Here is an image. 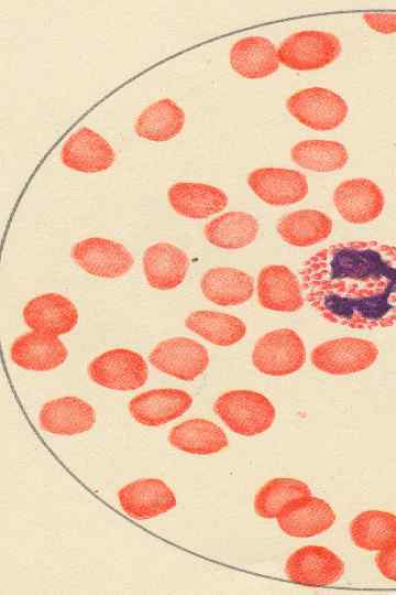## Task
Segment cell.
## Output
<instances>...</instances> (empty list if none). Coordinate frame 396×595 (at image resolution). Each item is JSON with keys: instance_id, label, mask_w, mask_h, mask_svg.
Here are the masks:
<instances>
[{"instance_id": "4", "label": "cell", "mask_w": 396, "mask_h": 595, "mask_svg": "<svg viewBox=\"0 0 396 595\" xmlns=\"http://www.w3.org/2000/svg\"><path fill=\"white\" fill-rule=\"evenodd\" d=\"M341 42L330 32L305 30L287 36L277 48L279 63L294 71H315L333 63Z\"/></svg>"}, {"instance_id": "33", "label": "cell", "mask_w": 396, "mask_h": 595, "mask_svg": "<svg viewBox=\"0 0 396 595\" xmlns=\"http://www.w3.org/2000/svg\"><path fill=\"white\" fill-rule=\"evenodd\" d=\"M363 21L366 25L383 34L396 32V13H364Z\"/></svg>"}, {"instance_id": "26", "label": "cell", "mask_w": 396, "mask_h": 595, "mask_svg": "<svg viewBox=\"0 0 396 595\" xmlns=\"http://www.w3.org/2000/svg\"><path fill=\"white\" fill-rule=\"evenodd\" d=\"M169 444L193 455H212L229 445L224 431L215 422L195 418L175 425L168 434Z\"/></svg>"}, {"instance_id": "29", "label": "cell", "mask_w": 396, "mask_h": 595, "mask_svg": "<svg viewBox=\"0 0 396 595\" xmlns=\"http://www.w3.org/2000/svg\"><path fill=\"white\" fill-rule=\"evenodd\" d=\"M349 531L358 548L385 550L396 543V515L378 509L362 511L353 518Z\"/></svg>"}, {"instance_id": "15", "label": "cell", "mask_w": 396, "mask_h": 595, "mask_svg": "<svg viewBox=\"0 0 396 595\" xmlns=\"http://www.w3.org/2000/svg\"><path fill=\"white\" fill-rule=\"evenodd\" d=\"M336 512L323 499L311 495L289 501L277 515L280 530L289 537L309 538L329 530Z\"/></svg>"}, {"instance_id": "8", "label": "cell", "mask_w": 396, "mask_h": 595, "mask_svg": "<svg viewBox=\"0 0 396 595\" xmlns=\"http://www.w3.org/2000/svg\"><path fill=\"white\" fill-rule=\"evenodd\" d=\"M157 370L184 381H191L205 372L209 365L207 348L188 337H172L155 345L148 354Z\"/></svg>"}, {"instance_id": "16", "label": "cell", "mask_w": 396, "mask_h": 595, "mask_svg": "<svg viewBox=\"0 0 396 595\" xmlns=\"http://www.w3.org/2000/svg\"><path fill=\"white\" fill-rule=\"evenodd\" d=\"M193 404V397L185 390L158 388L141 392L129 402V412L139 424L160 426L172 422Z\"/></svg>"}, {"instance_id": "34", "label": "cell", "mask_w": 396, "mask_h": 595, "mask_svg": "<svg viewBox=\"0 0 396 595\" xmlns=\"http://www.w3.org/2000/svg\"><path fill=\"white\" fill-rule=\"evenodd\" d=\"M374 561L377 570L384 577L396 582V543L385 550L378 551Z\"/></svg>"}, {"instance_id": "23", "label": "cell", "mask_w": 396, "mask_h": 595, "mask_svg": "<svg viewBox=\"0 0 396 595\" xmlns=\"http://www.w3.org/2000/svg\"><path fill=\"white\" fill-rule=\"evenodd\" d=\"M231 68L241 77L260 79L274 74L279 67L277 48L260 35L242 37L233 43L229 53Z\"/></svg>"}, {"instance_id": "21", "label": "cell", "mask_w": 396, "mask_h": 595, "mask_svg": "<svg viewBox=\"0 0 396 595\" xmlns=\"http://www.w3.org/2000/svg\"><path fill=\"white\" fill-rule=\"evenodd\" d=\"M143 271L146 282L156 290H173L180 285L187 275L189 258L177 246L156 242L143 253Z\"/></svg>"}, {"instance_id": "30", "label": "cell", "mask_w": 396, "mask_h": 595, "mask_svg": "<svg viewBox=\"0 0 396 595\" xmlns=\"http://www.w3.org/2000/svg\"><path fill=\"white\" fill-rule=\"evenodd\" d=\"M185 325L207 342L228 347L239 343L246 335V325L238 316L208 310L190 313Z\"/></svg>"}, {"instance_id": "2", "label": "cell", "mask_w": 396, "mask_h": 595, "mask_svg": "<svg viewBox=\"0 0 396 595\" xmlns=\"http://www.w3.org/2000/svg\"><path fill=\"white\" fill-rule=\"evenodd\" d=\"M218 418L234 433L255 436L274 423L276 410L264 394L248 389L229 390L213 403Z\"/></svg>"}, {"instance_id": "12", "label": "cell", "mask_w": 396, "mask_h": 595, "mask_svg": "<svg viewBox=\"0 0 396 595\" xmlns=\"http://www.w3.org/2000/svg\"><path fill=\"white\" fill-rule=\"evenodd\" d=\"M118 501L122 511L136 520L155 518L177 505L174 491L164 480L148 477L122 486Z\"/></svg>"}, {"instance_id": "9", "label": "cell", "mask_w": 396, "mask_h": 595, "mask_svg": "<svg viewBox=\"0 0 396 595\" xmlns=\"http://www.w3.org/2000/svg\"><path fill=\"white\" fill-rule=\"evenodd\" d=\"M70 256L85 272L103 279L121 278L134 264V258L127 247L103 237H88L76 242Z\"/></svg>"}, {"instance_id": "3", "label": "cell", "mask_w": 396, "mask_h": 595, "mask_svg": "<svg viewBox=\"0 0 396 595\" xmlns=\"http://www.w3.org/2000/svg\"><path fill=\"white\" fill-rule=\"evenodd\" d=\"M305 361V344L290 328H278L262 335L252 351L253 366L271 377L292 375L298 371Z\"/></svg>"}, {"instance_id": "24", "label": "cell", "mask_w": 396, "mask_h": 595, "mask_svg": "<svg viewBox=\"0 0 396 595\" xmlns=\"http://www.w3.org/2000/svg\"><path fill=\"white\" fill-rule=\"evenodd\" d=\"M204 296L220 306H234L248 302L254 293L253 278L237 268L216 267L200 279Z\"/></svg>"}, {"instance_id": "18", "label": "cell", "mask_w": 396, "mask_h": 595, "mask_svg": "<svg viewBox=\"0 0 396 595\" xmlns=\"http://www.w3.org/2000/svg\"><path fill=\"white\" fill-rule=\"evenodd\" d=\"M94 407L81 398L66 396L45 402L38 413L43 431L55 435H77L92 429L96 423Z\"/></svg>"}, {"instance_id": "32", "label": "cell", "mask_w": 396, "mask_h": 595, "mask_svg": "<svg viewBox=\"0 0 396 595\" xmlns=\"http://www.w3.org/2000/svg\"><path fill=\"white\" fill-rule=\"evenodd\" d=\"M311 495L306 483L296 478L277 477L265 483L255 494V513L264 519L276 518L289 501Z\"/></svg>"}, {"instance_id": "20", "label": "cell", "mask_w": 396, "mask_h": 595, "mask_svg": "<svg viewBox=\"0 0 396 595\" xmlns=\"http://www.w3.org/2000/svg\"><path fill=\"white\" fill-rule=\"evenodd\" d=\"M68 356L65 344L55 335L29 332L14 339L10 358L20 368L50 371L62 366Z\"/></svg>"}, {"instance_id": "14", "label": "cell", "mask_w": 396, "mask_h": 595, "mask_svg": "<svg viewBox=\"0 0 396 595\" xmlns=\"http://www.w3.org/2000/svg\"><path fill=\"white\" fill-rule=\"evenodd\" d=\"M333 203L348 223L363 225L380 217L385 198L376 183L356 177L341 182L333 193Z\"/></svg>"}, {"instance_id": "27", "label": "cell", "mask_w": 396, "mask_h": 595, "mask_svg": "<svg viewBox=\"0 0 396 595\" xmlns=\"http://www.w3.org/2000/svg\"><path fill=\"white\" fill-rule=\"evenodd\" d=\"M260 224L246 212H228L209 223L204 228L208 242L222 249H241L251 245L257 237Z\"/></svg>"}, {"instance_id": "5", "label": "cell", "mask_w": 396, "mask_h": 595, "mask_svg": "<svg viewBox=\"0 0 396 595\" xmlns=\"http://www.w3.org/2000/svg\"><path fill=\"white\" fill-rule=\"evenodd\" d=\"M287 111L301 125L316 131H329L346 119V101L333 90L309 87L295 91L286 100Z\"/></svg>"}, {"instance_id": "28", "label": "cell", "mask_w": 396, "mask_h": 595, "mask_svg": "<svg viewBox=\"0 0 396 595\" xmlns=\"http://www.w3.org/2000/svg\"><path fill=\"white\" fill-rule=\"evenodd\" d=\"M280 238L295 247H309L326 240L332 231V220L323 212L300 209L283 216L276 225Z\"/></svg>"}, {"instance_id": "7", "label": "cell", "mask_w": 396, "mask_h": 595, "mask_svg": "<svg viewBox=\"0 0 396 595\" xmlns=\"http://www.w3.org/2000/svg\"><path fill=\"white\" fill-rule=\"evenodd\" d=\"M90 379L107 389L132 391L143 387L148 377L145 359L128 348L109 349L88 365Z\"/></svg>"}, {"instance_id": "25", "label": "cell", "mask_w": 396, "mask_h": 595, "mask_svg": "<svg viewBox=\"0 0 396 595\" xmlns=\"http://www.w3.org/2000/svg\"><path fill=\"white\" fill-rule=\"evenodd\" d=\"M185 111L170 98H161L147 105L134 122L138 137L153 141L166 142L177 137L184 129Z\"/></svg>"}, {"instance_id": "13", "label": "cell", "mask_w": 396, "mask_h": 595, "mask_svg": "<svg viewBox=\"0 0 396 595\" xmlns=\"http://www.w3.org/2000/svg\"><path fill=\"white\" fill-rule=\"evenodd\" d=\"M251 191L272 206L293 205L308 195L307 177L299 171L284 167H260L248 176Z\"/></svg>"}, {"instance_id": "31", "label": "cell", "mask_w": 396, "mask_h": 595, "mask_svg": "<svg viewBox=\"0 0 396 595\" xmlns=\"http://www.w3.org/2000/svg\"><path fill=\"white\" fill-rule=\"evenodd\" d=\"M290 155L300 167L321 173L342 170L349 160L345 147L334 140L299 141L292 148Z\"/></svg>"}, {"instance_id": "10", "label": "cell", "mask_w": 396, "mask_h": 595, "mask_svg": "<svg viewBox=\"0 0 396 595\" xmlns=\"http://www.w3.org/2000/svg\"><path fill=\"white\" fill-rule=\"evenodd\" d=\"M344 562L322 545H305L294 551L285 564L289 581L306 586H328L344 574Z\"/></svg>"}, {"instance_id": "6", "label": "cell", "mask_w": 396, "mask_h": 595, "mask_svg": "<svg viewBox=\"0 0 396 595\" xmlns=\"http://www.w3.org/2000/svg\"><path fill=\"white\" fill-rule=\"evenodd\" d=\"M378 357L377 346L365 338L340 337L317 345L310 360L318 370L343 376L370 368Z\"/></svg>"}, {"instance_id": "22", "label": "cell", "mask_w": 396, "mask_h": 595, "mask_svg": "<svg viewBox=\"0 0 396 595\" xmlns=\"http://www.w3.org/2000/svg\"><path fill=\"white\" fill-rule=\"evenodd\" d=\"M170 207L190 219L208 218L228 205L227 194L219 187L199 182H177L167 191Z\"/></svg>"}, {"instance_id": "19", "label": "cell", "mask_w": 396, "mask_h": 595, "mask_svg": "<svg viewBox=\"0 0 396 595\" xmlns=\"http://www.w3.org/2000/svg\"><path fill=\"white\" fill-rule=\"evenodd\" d=\"M257 300L262 307L276 312H296L304 306L302 285L284 264H268L257 277Z\"/></svg>"}, {"instance_id": "17", "label": "cell", "mask_w": 396, "mask_h": 595, "mask_svg": "<svg viewBox=\"0 0 396 595\" xmlns=\"http://www.w3.org/2000/svg\"><path fill=\"white\" fill-rule=\"evenodd\" d=\"M22 316L32 331L55 336L70 333L79 318L73 301L59 293H45L31 299L24 305Z\"/></svg>"}, {"instance_id": "1", "label": "cell", "mask_w": 396, "mask_h": 595, "mask_svg": "<svg viewBox=\"0 0 396 595\" xmlns=\"http://www.w3.org/2000/svg\"><path fill=\"white\" fill-rule=\"evenodd\" d=\"M310 306L326 321L353 329L396 324V247L375 240L338 242L300 269Z\"/></svg>"}, {"instance_id": "11", "label": "cell", "mask_w": 396, "mask_h": 595, "mask_svg": "<svg viewBox=\"0 0 396 595\" xmlns=\"http://www.w3.org/2000/svg\"><path fill=\"white\" fill-rule=\"evenodd\" d=\"M116 160L117 153L108 140L88 127L72 133L61 149L62 163L81 173L105 172Z\"/></svg>"}]
</instances>
